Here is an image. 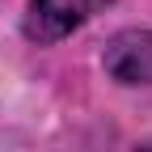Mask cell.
I'll return each instance as SVG.
<instances>
[{
  "label": "cell",
  "instance_id": "6da1fadb",
  "mask_svg": "<svg viewBox=\"0 0 152 152\" xmlns=\"http://www.w3.org/2000/svg\"><path fill=\"white\" fill-rule=\"evenodd\" d=\"M97 4L102 0H30L26 21H21L26 38H34V42H59L72 30H80Z\"/></svg>",
  "mask_w": 152,
  "mask_h": 152
},
{
  "label": "cell",
  "instance_id": "7a4b0ae2",
  "mask_svg": "<svg viewBox=\"0 0 152 152\" xmlns=\"http://www.w3.org/2000/svg\"><path fill=\"white\" fill-rule=\"evenodd\" d=\"M106 72L123 85H152V34L127 30L106 47Z\"/></svg>",
  "mask_w": 152,
  "mask_h": 152
}]
</instances>
